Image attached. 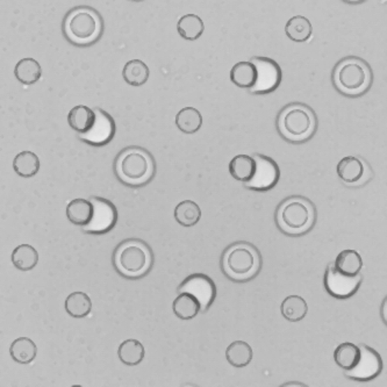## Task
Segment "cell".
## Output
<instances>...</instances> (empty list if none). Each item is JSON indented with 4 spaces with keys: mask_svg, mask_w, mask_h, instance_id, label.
<instances>
[{
    "mask_svg": "<svg viewBox=\"0 0 387 387\" xmlns=\"http://www.w3.org/2000/svg\"><path fill=\"white\" fill-rule=\"evenodd\" d=\"M114 264L119 273L128 278H139L149 271L151 254L139 241H127L115 251Z\"/></svg>",
    "mask_w": 387,
    "mask_h": 387,
    "instance_id": "6da1fadb",
    "label": "cell"
},
{
    "mask_svg": "<svg viewBox=\"0 0 387 387\" xmlns=\"http://www.w3.org/2000/svg\"><path fill=\"white\" fill-rule=\"evenodd\" d=\"M313 222V206L303 198L286 200L277 213V223L280 229L291 235L305 233L310 229Z\"/></svg>",
    "mask_w": 387,
    "mask_h": 387,
    "instance_id": "7a4b0ae2",
    "label": "cell"
},
{
    "mask_svg": "<svg viewBox=\"0 0 387 387\" xmlns=\"http://www.w3.org/2000/svg\"><path fill=\"white\" fill-rule=\"evenodd\" d=\"M116 172L126 184L142 185L153 177V162L146 151L132 148L119 156Z\"/></svg>",
    "mask_w": 387,
    "mask_h": 387,
    "instance_id": "3957f363",
    "label": "cell"
},
{
    "mask_svg": "<svg viewBox=\"0 0 387 387\" xmlns=\"http://www.w3.org/2000/svg\"><path fill=\"white\" fill-rule=\"evenodd\" d=\"M278 127L286 139L300 142L313 134L315 119L308 108L301 105H292L282 111L279 116Z\"/></svg>",
    "mask_w": 387,
    "mask_h": 387,
    "instance_id": "277c9868",
    "label": "cell"
},
{
    "mask_svg": "<svg viewBox=\"0 0 387 387\" xmlns=\"http://www.w3.org/2000/svg\"><path fill=\"white\" fill-rule=\"evenodd\" d=\"M259 257L254 248L235 244L223 256V270L234 280H245L257 273Z\"/></svg>",
    "mask_w": 387,
    "mask_h": 387,
    "instance_id": "5b68a950",
    "label": "cell"
},
{
    "mask_svg": "<svg viewBox=\"0 0 387 387\" xmlns=\"http://www.w3.org/2000/svg\"><path fill=\"white\" fill-rule=\"evenodd\" d=\"M335 83L343 93L350 96L362 93L369 86V69L358 59H345L335 71Z\"/></svg>",
    "mask_w": 387,
    "mask_h": 387,
    "instance_id": "8992f818",
    "label": "cell"
},
{
    "mask_svg": "<svg viewBox=\"0 0 387 387\" xmlns=\"http://www.w3.org/2000/svg\"><path fill=\"white\" fill-rule=\"evenodd\" d=\"M178 293L188 292L195 296L200 303L202 313H205L212 305L216 296L215 284L208 275L204 273H193L181 282Z\"/></svg>",
    "mask_w": 387,
    "mask_h": 387,
    "instance_id": "52a82bcc",
    "label": "cell"
},
{
    "mask_svg": "<svg viewBox=\"0 0 387 387\" xmlns=\"http://www.w3.org/2000/svg\"><path fill=\"white\" fill-rule=\"evenodd\" d=\"M94 206L93 219L90 225L82 228L84 233L104 234L114 228L118 221V209L113 202L100 197H90Z\"/></svg>",
    "mask_w": 387,
    "mask_h": 387,
    "instance_id": "ba28073f",
    "label": "cell"
},
{
    "mask_svg": "<svg viewBox=\"0 0 387 387\" xmlns=\"http://www.w3.org/2000/svg\"><path fill=\"white\" fill-rule=\"evenodd\" d=\"M250 62L254 63L257 69V80L251 89V93L264 94L275 91L282 82V70L273 59L268 57H252Z\"/></svg>",
    "mask_w": 387,
    "mask_h": 387,
    "instance_id": "9c48e42d",
    "label": "cell"
},
{
    "mask_svg": "<svg viewBox=\"0 0 387 387\" xmlns=\"http://www.w3.org/2000/svg\"><path fill=\"white\" fill-rule=\"evenodd\" d=\"M256 171L251 181L245 183V188L254 191H268L279 181V167L275 160L261 153H255Z\"/></svg>",
    "mask_w": 387,
    "mask_h": 387,
    "instance_id": "30bf717a",
    "label": "cell"
},
{
    "mask_svg": "<svg viewBox=\"0 0 387 387\" xmlns=\"http://www.w3.org/2000/svg\"><path fill=\"white\" fill-rule=\"evenodd\" d=\"M66 31L77 42L91 41L97 36L99 22L90 10H78L66 21Z\"/></svg>",
    "mask_w": 387,
    "mask_h": 387,
    "instance_id": "8fae6325",
    "label": "cell"
},
{
    "mask_svg": "<svg viewBox=\"0 0 387 387\" xmlns=\"http://www.w3.org/2000/svg\"><path fill=\"white\" fill-rule=\"evenodd\" d=\"M362 275H342L335 268L334 263L328 265L324 275V285L331 296L336 298H348L358 289L362 282Z\"/></svg>",
    "mask_w": 387,
    "mask_h": 387,
    "instance_id": "7c38bea8",
    "label": "cell"
},
{
    "mask_svg": "<svg viewBox=\"0 0 387 387\" xmlns=\"http://www.w3.org/2000/svg\"><path fill=\"white\" fill-rule=\"evenodd\" d=\"M359 349H361V358L354 369L345 371V377H348L350 379L361 380V381L376 378L383 370L381 357L374 349L370 348L367 345L361 344Z\"/></svg>",
    "mask_w": 387,
    "mask_h": 387,
    "instance_id": "4fadbf2b",
    "label": "cell"
},
{
    "mask_svg": "<svg viewBox=\"0 0 387 387\" xmlns=\"http://www.w3.org/2000/svg\"><path fill=\"white\" fill-rule=\"evenodd\" d=\"M94 111H96V114H97V120H96L93 128L91 129L90 132L85 134V135H79L80 139L83 142L90 144V146H106L114 137V120L104 109L96 108Z\"/></svg>",
    "mask_w": 387,
    "mask_h": 387,
    "instance_id": "5bb4252c",
    "label": "cell"
},
{
    "mask_svg": "<svg viewBox=\"0 0 387 387\" xmlns=\"http://www.w3.org/2000/svg\"><path fill=\"white\" fill-rule=\"evenodd\" d=\"M94 206L90 199H73L66 206V218L76 226H89L93 219Z\"/></svg>",
    "mask_w": 387,
    "mask_h": 387,
    "instance_id": "9a60e30c",
    "label": "cell"
},
{
    "mask_svg": "<svg viewBox=\"0 0 387 387\" xmlns=\"http://www.w3.org/2000/svg\"><path fill=\"white\" fill-rule=\"evenodd\" d=\"M96 120H97L96 111L84 105L75 106L68 114L70 127L79 135H85L90 132L91 129L93 128Z\"/></svg>",
    "mask_w": 387,
    "mask_h": 387,
    "instance_id": "2e32d148",
    "label": "cell"
},
{
    "mask_svg": "<svg viewBox=\"0 0 387 387\" xmlns=\"http://www.w3.org/2000/svg\"><path fill=\"white\" fill-rule=\"evenodd\" d=\"M336 170L340 179L347 184L355 185L362 181L365 172V167L362 160L357 157L348 156L338 162Z\"/></svg>",
    "mask_w": 387,
    "mask_h": 387,
    "instance_id": "e0dca14e",
    "label": "cell"
},
{
    "mask_svg": "<svg viewBox=\"0 0 387 387\" xmlns=\"http://www.w3.org/2000/svg\"><path fill=\"white\" fill-rule=\"evenodd\" d=\"M230 79L236 86L250 91L257 80V69L250 61L236 63L230 70Z\"/></svg>",
    "mask_w": 387,
    "mask_h": 387,
    "instance_id": "ac0fdd59",
    "label": "cell"
},
{
    "mask_svg": "<svg viewBox=\"0 0 387 387\" xmlns=\"http://www.w3.org/2000/svg\"><path fill=\"white\" fill-rule=\"evenodd\" d=\"M200 303L195 296L188 292L178 293L172 303V310L174 315L181 320H191L200 313Z\"/></svg>",
    "mask_w": 387,
    "mask_h": 387,
    "instance_id": "d6986e66",
    "label": "cell"
},
{
    "mask_svg": "<svg viewBox=\"0 0 387 387\" xmlns=\"http://www.w3.org/2000/svg\"><path fill=\"white\" fill-rule=\"evenodd\" d=\"M14 75L21 84L24 85H33L38 83L42 76V69L40 63L36 59H22L17 63Z\"/></svg>",
    "mask_w": 387,
    "mask_h": 387,
    "instance_id": "ffe728a7",
    "label": "cell"
},
{
    "mask_svg": "<svg viewBox=\"0 0 387 387\" xmlns=\"http://www.w3.org/2000/svg\"><path fill=\"white\" fill-rule=\"evenodd\" d=\"M334 266L342 275H357L362 271L363 259L357 251L347 249L337 255Z\"/></svg>",
    "mask_w": 387,
    "mask_h": 387,
    "instance_id": "44dd1931",
    "label": "cell"
},
{
    "mask_svg": "<svg viewBox=\"0 0 387 387\" xmlns=\"http://www.w3.org/2000/svg\"><path fill=\"white\" fill-rule=\"evenodd\" d=\"M256 162L254 157L248 155H237L230 160L229 172L232 177L242 183H248L254 177Z\"/></svg>",
    "mask_w": 387,
    "mask_h": 387,
    "instance_id": "7402d4cb",
    "label": "cell"
},
{
    "mask_svg": "<svg viewBox=\"0 0 387 387\" xmlns=\"http://www.w3.org/2000/svg\"><path fill=\"white\" fill-rule=\"evenodd\" d=\"M12 263L20 271H31L38 265V252L31 244H20L12 252Z\"/></svg>",
    "mask_w": 387,
    "mask_h": 387,
    "instance_id": "603a6c76",
    "label": "cell"
},
{
    "mask_svg": "<svg viewBox=\"0 0 387 387\" xmlns=\"http://www.w3.org/2000/svg\"><path fill=\"white\" fill-rule=\"evenodd\" d=\"M146 351L141 342L134 338H129L122 342L118 349V356L125 365H139L144 358Z\"/></svg>",
    "mask_w": 387,
    "mask_h": 387,
    "instance_id": "cb8c5ba5",
    "label": "cell"
},
{
    "mask_svg": "<svg viewBox=\"0 0 387 387\" xmlns=\"http://www.w3.org/2000/svg\"><path fill=\"white\" fill-rule=\"evenodd\" d=\"M64 308L70 317L83 319L91 313L92 301L86 293L73 292L66 298Z\"/></svg>",
    "mask_w": 387,
    "mask_h": 387,
    "instance_id": "d4e9b609",
    "label": "cell"
},
{
    "mask_svg": "<svg viewBox=\"0 0 387 387\" xmlns=\"http://www.w3.org/2000/svg\"><path fill=\"white\" fill-rule=\"evenodd\" d=\"M38 348L31 338L19 337L10 344V355L14 362L19 364H29L34 361Z\"/></svg>",
    "mask_w": 387,
    "mask_h": 387,
    "instance_id": "484cf974",
    "label": "cell"
},
{
    "mask_svg": "<svg viewBox=\"0 0 387 387\" xmlns=\"http://www.w3.org/2000/svg\"><path fill=\"white\" fill-rule=\"evenodd\" d=\"M359 358H361V349L358 345L354 343L345 342L335 349V362L344 371L354 369L357 365Z\"/></svg>",
    "mask_w": 387,
    "mask_h": 387,
    "instance_id": "4316f807",
    "label": "cell"
},
{
    "mask_svg": "<svg viewBox=\"0 0 387 387\" xmlns=\"http://www.w3.org/2000/svg\"><path fill=\"white\" fill-rule=\"evenodd\" d=\"M176 126L181 132L195 134L202 128V115L195 107H185L176 115Z\"/></svg>",
    "mask_w": 387,
    "mask_h": 387,
    "instance_id": "83f0119b",
    "label": "cell"
},
{
    "mask_svg": "<svg viewBox=\"0 0 387 387\" xmlns=\"http://www.w3.org/2000/svg\"><path fill=\"white\" fill-rule=\"evenodd\" d=\"M205 26L202 17H199L195 14H186L178 20L177 31L181 38L188 41L198 40L204 33Z\"/></svg>",
    "mask_w": 387,
    "mask_h": 387,
    "instance_id": "f1b7e54d",
    "label": "cell"
},
{
    "mask_svg": "<svg viewBox=\"0 0 387 387\" xmlns=\"http://www.w3.org/2000/svg\"><path fill=\"white\" fill-rule=\"evenodd\" d=\"M13 169L20 177H34L40 170V160L33 151H21L14 157Z\"/></svg>",
    "mask_w": 387,
    "mask_h": 387,
    "instance_id": "f546056e",
    "label": "cell"
},
{
    "mask_svg": "<svg viewBox=\"0 0 387 387\" xmlns=\"http://www.w3.org/2000/svg\"><path fill=\"white\" fill-rule=\"evenodd\" d=\"M285 33L289 38L294 42H307L313 33V27L310 20L303 15H296L287 21L285 26Z\"/></svg>",
    "mask_w": 387,
    "mask_h": 387,
    "instance_id": "4dcf8cb0",
    "label": "cell"
},
{
    "mask_svg": "<svg viewBox=\"0 0 387 387\" xmlns=\"http://www.w3.org/2000/svg\"><path fill=\"white\" fill-rule=\"evenodd\" d=\"M226 358L230 365L244 367L250 364L252 359V349L247 342L235 341L226 349Z\"/></svg>",
    "mask_w": 387,
    "mask_h": 387,
    "instance_id": "1f68e13d",
    "label": "cell"
},
{
    "mask_svg": "<svg viewBox=\"0 0 387 387\" xmlns=\"http://www.w3.org/2000/svg\"><path fill=\"white\" fill-rule=\"evenodd\" d=\"M149 68L139 59H132L126 63L125 68L122 70L123 79L132 86H141L146 84L149 78Z\"/></svg>",
    "mask_w": 387,
    "mask_h": 387,
    "instance_id": "d6a6232c",
    "label": "cell"
},
{
    "mask_svg": "<svg viewBox=\"0 0 387 387\" xmlns=\"http://www.w3.org/2000/svg\"><path fill=\"white\" fill-rule=\"evenodd\" d=\"M202 218V209L198 204L192 200L179 202L174 208V219L181 226H195Z\"/></svg>",
    "mask_w": 387,
    "mask_h": 387,
    "instance_id": "836d02e7",
    "label": "cell"
},
{
    "mask_svg": "<svg viewBox=\"0 0 387 387\" xmlns=\"http://www.w3.org/2000/svg\"><path fill=\"white\" fill-rule=\"evenodd\" d=\"M282 317L291 322H298L306 317L308 306L305 299L299 296H289L284 299L280 306Z\"/></svg>",
    "mask_w": 387,
    "mask_h": 387,
    "instance_id": "e575fe53",
    "label": "cell"
},
{
    "mask_svg": "<svg viewBox=\"0 0 387 387\" xmlns=\"http://www.w3.org/2000/svg\"><path fill=\"white\" fill-rule=\"evenodd\" d=\"M282 386H306V385H305V384L296 383V381H292V383L284 384Z\"/></svg>",
    "mask_w": 387,
    "mask_h": 387,
    "instance_id": "d590c367",
    "label": "cell"
},
{
    "mask_svg": "<svg viewBox=\"0 0 387 387\" xmlns=\"http://www.w3.org/2000/svg\"><path fill=\"white\" fill-rule=\"evenodd\" d=\"M385 303H386V300H384V321L386 322V313H385V310H386V306H385Z\"/></svg>",
    "mask_w": 387,
    "mask_h": 387,
    "instance_id": "8d00e7d4",
    "label": "cell"
}]
</instances>
